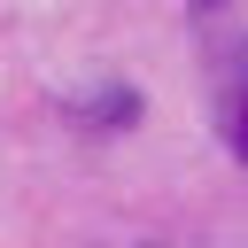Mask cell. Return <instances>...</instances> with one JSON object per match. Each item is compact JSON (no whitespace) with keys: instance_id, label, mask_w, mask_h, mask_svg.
Segmentation results:
<instances>
[{"instance_id":"obj_1","label":"cell","mask_w":248,"mask_h":248,"mask_svg":"<svg viewBox=\"0 0 248 248\" xmlns=\"http://www.w3.org/2000/svg\"><path fill=\"white\" fill-rule=\"evenodd\" d=\"M232 147H240V155H248V101H240V108H232Z\"/></svg>"}]
</instances>
